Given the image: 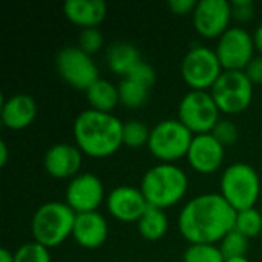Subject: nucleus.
<instances>
[{
  "mask_svg": "<svg viewBox=\"0 0 262 262\" xmlns=\"http://www.w3.org/2000/svg\"><path fill=\"white\" fill-rule=\"evenodd\" d=\"M224 155V146L212 134H203L193 137L186 158L195 172L209 175L221 167Z\"/></svg>",
  "mask_w": 262,
  "mask_h": 262,
  "instance_id": "nucleus-15",
  "label": "nucleus"
},
{
  "mask_svg": "<svg viewBox=\"0 0 262 262\" xmlns=\"http://www.w3.org/2000/svg\"><path fill=\"white\" fill-rule=\"evenodd\" d=\"M210 134H212L224 147H226V146H230V144H233V143H236L238 135H239L238 127H236L230 120H220Z\"/></svg>",
  "mask_w": 262,
  "mask_h": 262,
  "instance_id": "nucleus-30",
  "label": "nucleus"
},
{
  "mask_svg": "<svg viewBox=\"0 0 262 262\" xmlns=\"http://www.w3.org/2000/svg\"><path fill=\"white\" fill-rule=\"evenodd\" d=\"M261 212H262V210H261Z\"/></svg>",
  "mask_w": 262,
  "mask_h": 262,
  "instance_id": "nucleus-39",
  "label": "nucleus"
},
{
  "mask_svg": "<svg viewBox=\"0 0 262 262\" xmlns=\"http://www.w3.org/2000/svg\"><path fill=\"white\" fill-rule=\"evenodd\" d=\"M255 51L253 35L241 26H230L215 49L224 71H244L253 60Z\"/></svg>",
  "mask_w": 262,
  "mask_h": 262,
  "instance_id": "nucleus-11",
  "label": "nucleus"
},
{
  "mask_svg": "<svg viewBox=\"0 0 262 262\" xmlns=\"http://www.w3.org/2000/svg\"><path fill=\"white\" fill-rule=\"evenodd\" d=\"M88 103L91 109L98 112L112 114V111L120 104L118 86H114L111 81L104 78H98L88 91H86Z\"/></svg>",
  "mask_w": 262,
  "mask_h": 262,
  "instance_id": "nucleus-21",
  "label": "nucleus"
},
{
  "mask_svg": "<svg viewBox=\"0 0 262 262\" xmlns=\"http://www.w3.org/2000/svg\"><path fill=\"white\" fill-rule=\"evenodd\" d=\"M220 249L226 259L246 256L249 250V238H246L244 235H241L238 230L233 229L223 238V241L220 243Z\"/></svg>",
  "mask_w": 262,
  "mask_h": 262,
  "instance_id": "nucleus-27",
  "label": "nucleus"
},
{
  "mask_svg": "<svg viewBox=\"0 0 262 262\" xmlns=\"http://www.w3.org/2000/svg\"><path fill=\"white\" fill-rule=\"evenodd\" d=\"M235 230H238L246 238L252 239L262 233V212L256 207L236 212Z\"/></svg>",
  "mask_w": 262,
  "mask_h": 262,
  "instance_id": "nucleus-24",
  "label": "nucleus"
},
{
  "mask_svg": "<svg viewBox=\"0 0 262 262\" xmlns=\"http://www.w3.org/2000/svg\"><path fill=\"white\" fill-rule=\"evenodd\" d=\"M126 77H129V78H132L135 81H140V83H143V84H146L149 88H152L155 84V81H157V72H155V69L147 61H143V60Z\"/></svg>",
  "mask_w": 262,
  "mask_h": 262,
  "instance_id": "nucleus-31",
  "label": "nucleus"
},
{
  "mask_svg": "<svg viewBox=\"0 0 262 262\" xmlns=\"http://www.w3.org/2000/svg\"><path fill=\"white\" fill-rule=\"evenodd\" d=\"M220 183V193L236 212L256 207L261 195V178L255 167L235 163L223 172Z\"/></svg>",
  "mask_w": 262,
  "mask_h": 262,
  "instance_id": "nucleus-5",
  "label": "nucleus"
},
{
  "mask_svg": "<svg viewBox=\"0 0 262 262\" xmlns=\"http://www.w3.org/2000/svg\"><path fill=\"white\" fill-rule=\"evenodd\" d=\"M183 262H226V258L216 244H190L183 255Z\"/></svg>",
  "mask_w": 262,
  "mask_h": 262,
  "instance_id": "nucleus-26",
  "label": "nucleus"
},
{
  "mask_svg": "<svg viewBox=\"0 0 262 262\" xmlns=\"http://www.w3.org/2000/svg\"><path fill=\"white\" fill-rule=\"evenodd\" d=\"M140 235L147 241H158L164 238V235L169 230V220L164 213V210L147 206L143 216L137 223Z\"/></svg>",
  "mask_w": 262,
  "mask_h": 262,
  "instance_id": "nucleus-22",
  "label": "nucleus"
},
{
  "mask_svg": "<svg viewBox=\"0 0 262 262\" xmlns=\"http://www.w3.org/2000/svg\"><path fill=\"white\" fill-rule=\"evenodd\" d=\"M104 186L94 173H78L66 187V204L78 215L88 212H98L104 201Z\"/></svg>",
  "mask_w": 262,
  "mask_h": 262,
  "instance_id": "nucleus-12",
  "label": "nucleus"
},
{
  "mask_svg": "<svg viewBox=\"0 0 262 262\" xmlns=\"http://www.w3.org/2000/svg\"><path fill=\"white\" fill-rule=\"evenodd\" d=\"M249 80L255 84H262V55H255L249 66L244 69Z\"/></svg>",
  "mask_w": 262,
  "mask_h": 262,
  "instance_id": "nucleus-34",
  "label": "nucleus"
},
{
  "mask_svg": "<svg viewBox=\"0 0 262 262\" xmlns=\"http://www.w3.org/2000/svg\"><path fill=\"white\" fill-rule=\"evenodd\" d=\"M0 262H15L14 261V253H11L8 249L0 250Z\"/></svg>",
  "mask_w": 262,
  "mask_h": 262,
  "instance_id": "nucleus-37",
  "label": "nucleus"
},
{
  "mask_svg": "<svg viewBox=\"0 0 262 262\" xmlns=\"http://www.w3.org/2000/svg\"><path fill=\"white\" fill-rule=\"evenodd\" d=\"M232 3V15L238 21H249L255 14V3L252 0H233Z\"/></svg>",
  "mask_w": 262,
  "mask_h": 262,
  "instance_id": "nucleus-32",
  "label": "nucleus"
},
{
  "mask_svg": "<svg viewBox=\"0 0 262 262\" xmlns=\"http://www.w3.org/2000/svg\"><path fill=\"white\" fill-rule=\"evenodd\" d=\"M77 213L60 201H49L41 204L31 221V232L34 241L52 249L72 236Z\"/></svg>",
  "mask_w": 262,
  "mask_h": 262,
  "instance_id": "nucleus-4",
  "label": "nucleus"
},
{
  "mask_svg": "<svg viewBox=\"0 0 262 262\" xmlns=\"http://www.w3.org/2000/svg\"><path fill=\"white\" fill-rule=\"evenodd\" d=\"M187 189L186 172L172 163H160L150 167L143 175L140 186L147 204L161 210L178 204L186 196Z\"/></svg>",
  "mask_w": 262,
  "mask_h": 262,
  "instance_id": "nucleus-3",
  "label": "nucleus"
},
{
  "mask_svg": "<svg viewBox=\"0 0 262 262\" xmlns=\"http://www.w3.org/2000/svg\"><path fill=\"white\" fill-rule=\"evenodd\" d=\"M15 262H51L49 249L32 241L20 246L17 252L14 253Z\"/></svg>",
  "mask_w": 262,
  "mask_h": 262,
  "instance_id": "nucleus-28",
  "label": "nucleus"
},
{
  "mask_svg": "<svg viewBox=\"0 0 262 262\" xmlns=\"http://www.w3.org/2000/svg\"><path fill=\"white\" fill-rule=\"evenodd\" d=\"M109 213L121 223H138L147 209V201L140 189L132 186H118L106 196Z\"/></svg>",
  "mask_w": 262,
  "mask_h": 262,
  "instance_id": "nucleus-14",
  "label": "nucleus"
},
{
  "mask_svg": "<svg viewBox=\"0 0 262 262\" xmlns=\"http://www.w3.org/2000/svg\"><path fill=\"white\" fill-rule=\"evenodd\" d=\"M109 235V226L104 216L98 212L78 213L74 224L72 236L78 246L88 250L101 247Z\"/></svg>",
  "mask_w": 262,
  "mask_h": 262,
  "instance_id": "nucleus-18",
  "label": "nucleus"
},
{
  "mask_svg": "<svg viewBox=\"0 0 262 262\" xmlns=\"http://www.w3.org/2000/svg\"><path fill=\"white\" fill-rule=\"evenodd\" d=\"M210 94L223 114L238 115L247 111L253 100V83L244 71H224Z\"/></svg>",
  "mask_w": 262,
  "mask_h": 262,
  "instance_id": "nucleus-7",
  "label": "nucleus"
},
{
  "mask_svg": "<svg viewBox=\"0 0 262 262\" xmlns=\"http://www.w3.org/2000/svg\"><path fill=\"white\" fill-rule=\"evenodd\" d=\"M226 262H250L246 256H241V258H232V259H226Z\"/></svg>",
  "mask_w": 262,
  "mask_h": 262,
  "instance_id": "nucleus-38",
  "label": "nucleus"
},
{
  "mask_svg": "<svg viewBox=\"0 0 262 262\" xmlns=\"http://www.w3.org/2000/svg\"><path fill=\"white\" fill-rule=\"evenodd\" d=\"M123 121L114 114L83 111L74 121L75 146L92 158L114 155L123 146Z\"/></svg>",
  "mask_w": 262,
  "mask_h": 262,
  "instance_id": "nucleus-2",
  "label": "nucleus"
},
{
  "mask_svg": "<svg viewBox=\"0 0 262 262\" xmlns=\"http://www.w3.org/2000/svg\"><path fill=\"white\" fill-rule=\"evenodd\" d=\"M6 163H8V146L5 141H2L0 143V166L5 167Z\"/></svg>",
  "mask_w": 262,
  "mask_h": 262,
  "instance_id": "nucleus-36",
  "label": "nucleus"
},
{
  "mask_svg": "<svg viewBox=\"0 0 262 262\" xmlns=\"http://www.w3.org/2000/svg\"><path fill=\"white\" fill-rule=\"evenodd\" d=\"M150 129L140 120H129L123 124V144L130 149H141L149 144Z\"/></svg>",
  "mask_w": 262,
  "mask_h": 262,
  "instance_id": "nucleus-25",
  "label": "nucleus"
},
{
  "mask_svg": "<svg viewBox=\"0 0 262 262\" xmlns=\"http://www.w3.org/2000/svg\"><path fill=\"white\" fill-rule=\"evenodd\" d=\"M106 61L114 74L126 77L141 61V54L135 45L118 41L107 49Z\"/></svg>",
  "mask_w": 262,
  "mask_h": 262,
  "instance_id": "nucleus-20",
  "label": "nucleus"
},
{
  "mask_svg": "<svg viewBox=\"0 0 262 262\" xmlns=\"http://www.w3.org/2000/svg\"><path fill=\"white\" fill-rule=\"evenodd\" d=\"M193 134L180 120H163L150 129L149 150L160 163H175L190 149Z\"/></svg>",
  "mask_w": 262,
  "mask_h": 262,
  "instance_id": "nucleus-6",
  "label": "nucleus"
},
{
  "mask_svg": "<svg viewBox=\"0 0 262 262\" xmlns=\"http://www.w3.org/2000/svg\"><path fill=\"white\" fill-rule=\"evenodd\" d=\"M193 26L196 32L206 38H220L229 28L232 15V3L227 0H201L193 14Z\"/></svg>",
  "mask_w": 262,
  "mask_h": 262,
  "instance_id": "nucleus-13",
  "label": "nucleus"
},
{
  "mask_svg": "<svg viewBox=\"0 0 262 262\" xmlns=\"http://www.w3.org/2000/svg\"><path fill=\"white\" fill-rule=\"evenodd\" d=\"M149 92H150L149 86L140 81H135L129 77H124L118 84L120 104L130 107V109L144 106L149 100Z\"/></svg>",
  "mask_w": 262,
  "mask_h": 262,
  "instance_id": "nucleus-23",
  "label": "nucleus"
},
{
  "mask_svg": "<svg viewBox=\"0 0 262 262\" xmlns=\"http://www.w3.org/2000/svg\"><path fill=\"white\" fill-rule=\"evenodd\" d=\"M66 18L83 28H98L107 14V5L103 0H68L63 5Z\"/></svg>",
  "mask_w": 262,
  "mask_h": 262,
  "instance_id": "nucleus-19",
  "label": "nucleus"
},
{
  "mask_svg": "<svg viewBox=\"0 0 262 262\" xmlns=\"http://www.w3.org/2000/svg\"><path fill=\"white\" fill-rule=\"evenodd\" d=\"M218 109L210 91H190L178 106V120L193 134H210L220 118Z\"/></svg>",
  "mask_w": 262,
  "mask_h": 262,
  "instance_id": "nucleus-8",
  "label": "nucleus"
},
{
  "mask_svg": "<svg viewBox=\"0 0 262 262\" xmlns=\"http://www.w3.org/2000/svg\"><path fill=\"white\" fill-rule=\"evenodd\" d=\"M38 106L34 97L28 94H14L2 104V123L6 129L21 130L34 123Z\"/></svg>",
  "mask_w": 262,
  "mask_h": 262,
  "instance_id": "nucleus-17",
  "label": "nucleus"
},
{
  "mask_svg": "<svg viewBox=\"0 0 262 262\" xmlns=\"http://www.w3.org/2000/svg\"><path fill=\"white\" fill-rule=\"evenodd\" d=\"M253 41H255V48L259 52V55H262V23L256 28L255 34H253Z\"/></svg>",
  "mask_w": 262,
  "mask_h": 262,
  "instance_id": "nucleus-35",
  "label": "nucleus"
},
{
  "mask_svg": "<svg viewBox=\"0 0 262 262\" xmlns=\"http://www.w3.org/2000/svg\"><path fill=\"white\" fill-rule=\"evenodd\" d=\"M198 2L195 0H169L167 8L175 14V15H187L193 14Z\"/></svg>",
  "mask_w": 262,
  "mask_h": 262,
  "instance_id": "nucleus-33",
  "label": "nucleus"
},
{
  "mask_svg": "<svg viewBox=\"0 0 262 262\" xmlns=\"http://www.w3.org/2000/svg\"><path fill=\"white\" fill-rule=\"evenodd\" d=\"M83 161V152L69 143H58L51 146L43 158L45 170L49 177L57 180H72L78 175Z\"/></svg>",
  "mask_w": 262,
  "mask_h": 262,
  "instance_id": "nucleus-16",
  "label": "nucleus"
},
{
  "mask_svg": "<svg viewBox=\"0 0 262 262\" xmlns=\"http://www.w3.org/2000/svg\"><path fill=\"white\" fill-rule=\"evenodd\" d=\"M78 48L86 54L92 55L103 48V34L98 28L83 29L78 40Z\"/></svg>",
  "mask_w": 262,
  "mask_h": 262,
  "instance_id": "nucleus-29",
  "label": "nucleus"
},
{
  "mask_svg": "<svg viewBox=\"0 0 262 262\" xmlns=\"http://www.w3.org/2000/svg\"><path fill=\"white\" fill-rule=\"evenodd\" d=\"M236 210L221 193L192 198L180 212L178 229L190 244H218L235 229Z\"/></svg>",
  "mask_w": 262,
  "mask_h": 262,
  "instance_id": "nucleus-1",
  "label": "nucleus"
},
{
  "mask_svg": "<svg viewBox=\"0 0 262 262\" xmlns=\"http://www.w3.org/2000/svg\"><path fill=\"white\" fill-rule=\"evenodd\" d=\"M55 66L60 77L68 84L84 92L100 78L92 55L86 54L78 46L63 48L57 55Z\"/></svg>",
  "mask_w": 262,
  "mask_h": 262,
  "instance_id": "nucleus-10",
  "label": "nucleus"
},
{
  "mask_svg": "<svg viewBox=\"0 0 262 262\" xmlns=\"http://www.w3.org/2000/svg\"><path fill=\"white\" fill-rule=\"evenodd\" d=\"M223 72L216 52L207 46L192 48L181 61V77L190 91H210Z\"/></svg>",
  "mask_w": 262,
  "mask_h": 262,
  "instance_id": "nucleus-9",
  "label": "nucleus"
}]
</instances>
